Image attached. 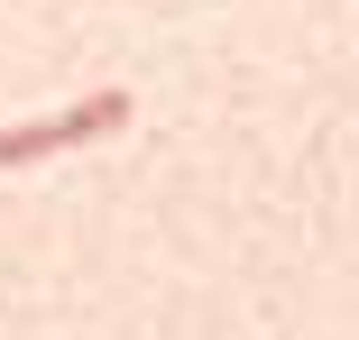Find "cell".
Returning <instances> with one entry per match:
<instances>
[{"mask_svg":"<svg viewBox=\"0 0 359 340\" xmlns=\"http://www.w3.org/2000/svg\"><path fill=\"white\" fill-rule=\"evenodd\" d=\"M129 92H83V101H65V111H46V120H28V129H0V175L10 166H37V157H55V148H93V139H111V129H129Z\"/></svg>","mask_w":359,"mask_h":340,"instance_id":"6da1fadb","label":"cell"}]
</instances>
